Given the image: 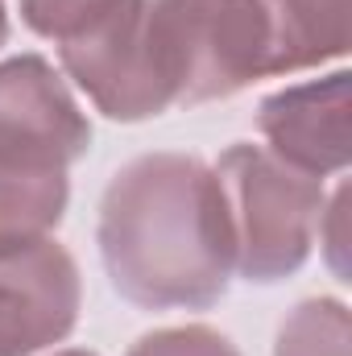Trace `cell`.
<instances>
[{"mask_svg":"<svg viewBox=\"0 0 352 356\" xmlns=\"http://www.w3.org/2000/svg\"><path fill=\"white\" fill-rule=\"evenodd\" d=\"M178 104L232 99L273 75L262 0H150Z\"/></svg>","mask_w":352,"mask_h":356,"instance_id":"277c9868","label":"cell"},{"mask_svg":"<svg viewBox=\"0 0 352 356\" xmlns=\"http://www.w3.org/2000/svg\"><path fill=\"white\" fill-rule=\"evenodd\" d=\"M349 79V71H332L323 79L290 83L265 95L257 108V133L265 137V149L311 178L340 175L352 158Z\"/></svg>","mask_w":352,"mask_h":356,"instance_id":"52a82bcc","label":"cell"},{"mask_svg":"<svg viewBox=\"0 0 352 356\" xmlns=\"http://www.w3.org/2000/svg\"><path fill=\"white\" fill-rule=\"evenodd\" d=\"M8 42V8H4V0H0V46Z\"/></svg>","mask_w":352,"mask_h":356,"instance_id":"5bb4252c","label":"cell"},{"mask_svg":"<svg viewBox=\"0 0 352 356\" xmlns=\"http://www.w3.org/2000/svg\"><path fill=\"white\" fill-rule=\"evenodd\" d=\"M99 261L141 311H207L232 282V232L216 170L191 154H141L99 199Z\"/></svg>","mask_w":352,"mask_h":356,"instance_id":"6da1fadb","label":"cell"},{"mask_svg":"<svg viewBox=\"0 0 352 356\" xmlns=\"http://www.w3.org/2000/svg\"><path fill=\"white\" fill-rule=\"evenodd\" d=\"M273 42V75L311 71L352 46V0H262Z\"/></svg>","mask_w":352,"mask_h":356,"instance_id":"ba28073f","label":"cell"},{"mask_svg":"<svg viewBox=\"0 0 352 356\" xmlns=\"http://www.w3.org/2000/svg\"><path fill=\"white\" fill-rule=\"evenodd\" d=\"M125 356H241V348L207 323H186L145 332Z\"/></svg>","mask_w":352,"mask_h":356,"instance_id":"8fae6325","label":"cell"},{"mask_svg":"<svg viewBox=\"0 0 352 356\" xmlns=\"http://www.w3.org/2000/svg\"><path fill=\"white\" fill-rule=\"evenodd\" d=\"M344 207H349V186H340L328 203H323V220H319V245L328 249V261L336 269V277L340 282H349V266H344Z\"/></svg>","mask_w":352,"mask_h":356,"instance_id":"4fadbf2b","label":"cell"},{"mask_svg":"<svg viewBox=\"0 0 352 356\" xmlns=\"http://www.w3.org/2000/svg\"><path fill=\"white\" fill-rule=\"evenodd\" d=\"M58 58L108 120L141 124L178 104L150 0H104L58 38Z\"/></svg>","mask_w":352,"mask_h":356,"instance_id":"3957f363","label":"cell"},{"mask_svg":"<svg viewBox=\"0 0 352 356\" xmlns=\"http://www.w3.org/2000/svg\"><path fill=\"white\" fill-rule=\"evenodd\" d=\"M91 149V120L42 54L0 63V162L71 170Z\"/></svg>","mask_w":352,"mask_h":356,"instance_id":"5b68a950","label":"cell"},{"mask_svg":"<svg viewBox=\"0 0 352 356\" xmlns=\"http://www.w3.org/2000/svg\"><path fill=\"white\" fill-rule=\"evenodd\" d=\"M71 203L67 170L4 166L0 162V253L46 241Z\"/></svg>","mask_w":352,"mask_h":356,"instance_id":"9c48e42d","label":"cell"},{"mask_svg":"<svg viewBox=\"0 0 352 356\" xmlns=\"http://www.w3.org/2000/svg\"><path fill=\"white\" fill-rule=\"evenodd\" d=\"M54 356H99V353H88V348H67V353H54Z\"/></svg>","mask_w":352,"mask_h":356,"instance_id":"9a60e30c","label":"cell"},{"mask_svg":"<svg viewBox=\"0 0 352 356\" xmlns=\"http://www.w3.org/2000/svg\"><path fill=\"white\" fill-rule=\"evenodd\" d=\"M352 319L340 298H303L278 327L273 356H349Z\"/></svg>","mask_w":352,"mask_h":356,"instance_id":"30bf717a","label":"cell"},{"mask_svg":"<svg viewBox=\"0 0 352 356\" xmlns=\"http://www.w3.org/2000/svg\"><path fill=\"white\" fill-rule=\"evenodd\" d=\"M104 0H17L21 21L38 33V38H63L67 29H75L91 8H99Z\"/></svg>","mask_w":352,"mask_h":356,"instance_id":"7c38bea8","label":"cell"},{"mask_svg":"<svg viewBox=\"0 0 352 356\" xmlns=\"http://www.w3.org/2000/svg\"><path fill=\"white\" fill-rule=\"evenodd\" d=\"M211 170L228 211L232 269L257 286L294 277L311 261L319 236L328 203L323 178L303 175L249 141L228 145Z\"/></svg>","mask_w":352,"mask_h":356,"instance_id":"7a4b0ae2","label":"cell"},{"mask_svg":"<svg viewBox=\"0 0 352 356\" xmlns=\"http://www.w3.org/2000/svg\"><path fill=\"white\" fill-rule=\"evenodd\" d=\"M83 307V277L54 236L0 253V356H33L63 344Z\"/></svg>","mask_w":352,"mask_h":356,"instance_id":"8992f818","label":"cell"}]
</instances>
